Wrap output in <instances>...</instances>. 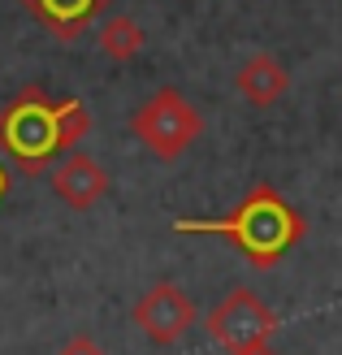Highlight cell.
Masks as SVG:
<instances>
[{"mask_svg":"<svg viewBox=\"0 0 342 355\" xmlns=\"http://www.w3.org/2000/svg\"><path fill=\"white\" fill-rule=\"evenodd\" d=\"M57 355H104V347L92 338V334H74V338H69Z\"/></svg>","mask_w":342,"mask_h":355,"instance_id":"cell-10","label":"cell"},{"mask_svg":"<svg viewBox=\"0 0 342 355\" xmlns=\"http://www.w3.org/2000/svg\"><path fill=\"white\" fill-rule=\"evenodd\" d=\"M143 44H148V31H143L135 17H109L100 26V52L109 61H135Z\"/></svg>","mask_w":342,"mask_h":355,"instance_id":"cell-9","label":"cell"},{"mask_svg":"<svg viewBox=\"0 0 342 355\" xmlns=\"http://www.w3.org/2000/svg\"><path fill=\"white\" fill-rule=\"evenodd\" d=\"M17 5H22L48 35H57V40H78L113 0H17Z\"/></svg>","mask_w":342,"mask_h":355,"instance_id":"cell-7","label":"cell"},{"mask_svg":"<svg viewBox=\"0 0 342 355\" xmlns=\"http://www.w3.org/2000/svg\"><path fill=\"white\" fill-rule=\"evenodd\" d=\"M87 130H92V113L83 100H52L44 87H22L0 109V156H9L17 173L40 178L74 152Z\"/></svg>","mask_w":342,"mask_h":355,"instance_id":"cell-1","label":"cell"},{"mask_svg":"<svg viewBox=\"0 0 342 355\" xmlns=\"http://www.w3.org/2000/svg\"><path fill=\"white\" fill-rule=\"evenodd\" d=\"M130 321L148 334L156 347H173L187 338V329L195 325V304L182 295L178 282H156L148 295H139V304L130 308Z\"/></svg>","mask_w":342,"mask_h":355,"instance_id":"cell-5","label":"cell"},{"mask_svg":"<svg viewBox=\"0 0 342 355\" xmlns=\"http://www.w3.org/2000/svg\"><path fill=\"white\" fill-rule=\"evenodd\" d=\"M273 329H277V312L268 308L256 291H247V286H234L221 304L208 312V334L230 355L243 351V347L268 343V338H273Z\"/></svg>","mask_w":342,"mask_h":355,"instance_id":"cell-4","label":"cell"},{"mask_svg":"<svg viewBox=\"0 0 342 355\" xmlns=\"http://www.w3.org/2000/svg\"><path fill=\"white\" fill-rule=\"evenodd\" d=\"M52 195H57L65 208L87 212L109 195V173H104L87 152H69L65 161L52 169Z\"/></svg>","mask_w":342,"mask_h":355,"instance_id":"cell-6","label":"cell"},{"mask_svg":"<svg viewBox=\"0 0 342 355\" xmlns=\"http://www.w3.org/2000/svg\"><path fill=\"white\" fill-rule=\"evenodd\" d=\"M9 191H13V173L5 169V161H0V204L9 200Z\"/></svg>","mask_w":342,"mask_h":355,"instance_id":"cell-11","label":"cell"},{"mask_svg":"<svg viewBox=\"0 0 342 355\" xmlns=\"http://www.w3.org/2000/svg\"><path fill=\"white\" fill-rule=\"evenodd\" d=\"M234 355H277L268 343H256V347H243V351H234Z\"/></svg>","mask_w":342,"mask_h":355,"instance_id":"cell-12","label":"cell"},{"mask_svg":"<svg viewBox=\"0 0 342 355\" xmlns=\"http://www.w3.org/2000/svg\"><path fill=\"white\" fill-rule=\"evenodd\" d=\"M200 130H204L200 109H195L178 87H160V92H152L130 117V135L152 156H160V161H178V156L200 139Z\"/></svg>","mask_w":342,"mask_h":355,"instance_id":"cell-3","label":"cell"},{"mask_svg":"<svg viewBox=\"0 0 342 355\" xmlns=\"http://www.w3.org/2000/svg\"><path fill=\"white\" fill-rule=\"evenodd\" d=\"M173 230L178 234H204V239L230 243L234 252H243L251 269H273L286 252H295L308 239L303 212L268 182H256L225 217H178Z\"/></svg>","mask_w":342,"mask_h":355,"instance_id":"cell-2","label":"cell"},{"mask_svg":"<svg viewBox=\"0 0 342 355\" xmlns=\"http://www.w3.org/2000/svg\"><path fill=\"white\" fill-rule=\"evenodd\" d=\"M234 87L243 92L247 104H256V109H273V104L291 92V74H286V65L277 57H268V52H251V57L239 65V74H234Z\"/></svg>","mask_w":342,"mask_h":355,"instance_id":"cell-8","label":"cell"}]
</instances>
